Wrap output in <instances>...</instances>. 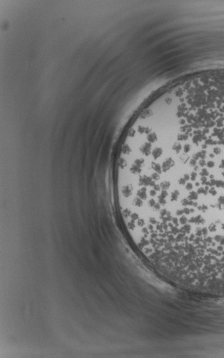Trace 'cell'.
<instances>
[{"label":"cell","mask_w":224,"mask_h":358,"mask_svg":"<svg viewBox=\"0 0 224 358\" xmlns=\"http://www.w3.org/2000/svg\"><path fill=\"white\" fill-rule=\"evenodd\" d=\"M117 192L140 251L223 255V90L173 87L145 108L122 145Z\"/></svg>","instance_id":"1"}]
</instances>
